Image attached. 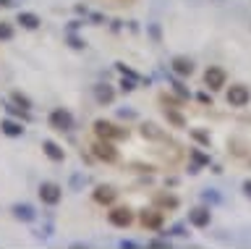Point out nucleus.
<instances>
[{
  "instance_id": "nucleus-1",
  "label": "nucleus",
  "mask_w": 251,
  "mask_h": 249,
  "mask_svg": "<svg viewBox=\"0 0 251 249\" xmlns=\"http://www.w3.org/2000/svg\"><path fill=\"white\" fill-rule=\"evenodd\" d=\"M94 134H97L100 139H126L128 137V129H118V126H113L110 121H94Z\"/></svg>"
},
{
  "instance_id": "nucleus-2",
  "label": "nucleus",
  "mask_w": 251,
  "mask_h": 249,
  "mask_svg": "<svg viewBox=\"0 0 251 249\" xmlns=\"http://www.w3.org/2000/svg\"><path fill=\"white\" fill-rule=\"evenodd\" d=\"M50 126L55 131H71L74 129V115H71L66 108H55L50 113Z\"/></svg>"
},
{
  "instance_id": "nucleus-26",
  "label": "nucleus",
  "mask_w": 251,
  "mask_h": 249,
  "mask_svg": "<svg viewBox=\"0 0 251 249\" xmlns=\"http://www.w3.org/2000/svg\"><path fill=\"white\" fill-rule=\"evenodd\" d=\"M194 137L199 139V142H204V144H209V137H207V134H201V131H194Z\"/></svg>"
},
{
  "instance_id": "nucleus-28",
  "label": "nucleus",
  "mask_w": 251,
  "mask_h": 249,
  "mask_svg": "<svg viewBox=\"0 0 251 249\" xmlns=\"http://www.w3.org/2000/svg\"><path fill=\"white\" fill-rule=\"evenodd\" d=\"M0 5H11V0H0Z\"/></svg>"
},
{
  "instance_id": "nucleus-19",
  "label": "nucleus",
  "mask_w": 251,
  "mask_h": 249,
  "mask_svg": "<svg viewBox=\"0 0 251 249\" xmlns=\"http://www.w3.org/2000/svg\"><path fill=\"white\" fill-rule=\"evenodd\" d=\"M13 103L21 108V111H29L31 108V103H29V97L26 95H21V92H13Z\"/></svg>"
},
{
  "instance_id": "nucleus-8",
  "label": "nucleus",
  "mask_w": 251,
  "mask_h": 249,
  "mask_svg": "<svg viewBox=\"0 0 251 249\" xmlns=\"http://www.w3.org/2000/svg\"><path fill=\"white\" fill-rule=\"evenodd\" d=\"M209 221H212V215H209L207 207H196V210H191V213H188V223L196 225V228H204V225H209Z\"/></svg>"
},
{
  "instance_id": "nucleus-11",
  "label": "nucleus",
  "mask_w": 251,
  "mask_h": 249,
  "mask_svg": "<svg viewBox=\"0 0 251 249\" xmlns=\"http://www.w3.org/2000/svg\"><path fill=\"white\" fill-rule=\"evenodd\" d=\"M113 97H115V92L110 84H97V87H94V100H97L100 105H110Z\"/></svg>"
},
{
  "instance_id": "nucleus-22",
  "label": "nucleus",
  "mask_w": 251,
  "mask_h": 249,
  "mask_svg": "<svg viewBox=\"0 0 251 249\" xmlns=\"http://www.w3.org/2000/svg\"><path fill=\"white\" fill-rule=\"evenodd\" d=\"M165 115H168V118H170L173 123H178V126H183V118H180V115H178V113H173V111H170V108H165Z\"/></svg>"
},
{
  "instance_id": "nucleus-12",
  "label": "nucleus",
  "mask_w": 251,
  "mask_h": 249,
  "mask_svg": "<svg viewBox=\"0 0 251 249\" xmlns=\"http://www.w3.org/2000/svg\"><path fill=\"white\" fill-rule=\"evenodd\" d=\"M113 199H115V189H113V186L102 184V186L94 189V202H100V205H110Z\"/></svg>"
},
{
  "instance_id": "nucleus-7",
  "label": "nucleus",
  "mask_w": 251,
  "mask_h": 249,
  "mask_svg": "<svg viewBox=\"0 0 251 249\" xmlns=\"http://www.w3.org/2000/svg\"><path fill=\"white\" fill-rule=\"evenodd\" d=\"M92 152H94V158H100V160H105V163H115L118 160V150L107 142V139H100V142L92 147Z\"/></svg>"
},
{
  "instance_id": "nucleus-13",
  "label": "nucleus",
  "mask_w": 251,
  "mask_h": 249,
  "mask_svg": "<svg viewBox=\"0 0 251 249\" xmlns=\"http://www.w3.org/2000/svg\"><path fill=\"white\" fill-rule=\"evenodd\" d=\"M42 150H45V155H47V158H50V160H55V163H60L63 158H66V152L60 150V144H55L52 139H45V142H42Z\"/></svg>"
},
{
  "instance_id": "nucleus-20",
  "label": "nucleus",
  "mask_w": 251,
  "mask_h": 249,
  "mask_svg": "<svg viewBox=\"0 0 251 249\" xmlns=\"http://www.w3.org/2000/svg\"><path fill=\"white\" fill-rule=\"evenodd\" d=\"M11 37H13V27L0 21V40H11Z\"/></svg>"
},
{
  "instance_id": "nucleus-23",
  "label": "nucleus",
  "mask_w": 251,
  "mask_h": 249,
  "mask_svg": "<svg viewBox=\"0 0 251 249\" xmlns=\"http://www.w3.org/2000/svg\"><path fill=\"white\" fill-rule=\"evenodd\" d=\"M121 89H123V92H133V89H136V87H133V79L123 76V79H121Z\"/></svg>"
},
{
  "instance_id": "nucleus-15",
  "label": "nucleus",
  "mask_w": 251,
  "mask_h": 249,
  "mask_svg": "<svg viewBox=\"0 0 251 249\" xmlns=\"http://www.w3.org/2000/svg\"><path fill=\"white\" fill-rule=\"evenodd\" d=\"M0 129H3L5 137H21L24 134V126H21V123H16V121H11V118L0 121Z\"/></svg>"
},
{
  "instance_id": "nucleus-4",
  "label": "nucleus",
  "mask_w": 251,
  "mask_h": 249,
  "mask_svg": "<svg viewBox=\"0 0 251 249\" xmlns=\"http://www.w3.org/2000/svg\"><path fill=\"white\" fill-rule=\"evenodd\" d=\"M225 82H227L225 68H220V66H209L207 71H204V84H207L209 89H223V87H225Z\"/></svg>"
},
{
  "instance_id": "nucleus-9",
  "label": "nucleus",
  "mask_w": 251,
  "mask_h": 249,
  "mask_svg": "<svg viewBox=\"0 0 251 249\" xmlns=\"http://www.w3.org/2000/svg\"><path fill=\"white\" fill-rule=\"evenodd\" d=\"M170 68H173V74H176V76H191V74H194V63H191L188 58H183V55L173 58Z\"/></svg>"
},
{
  "instance_id": "nucleus-3",
  "label": "nucleus",
  "mask_w": 251,
  "mask_h": 249,
  "mask_svg": "<svg viewBox=\"0 0 251 249\" xmlns=\"http://www.w3.org/2000/svg\"><path fill=\"white\" fill-rule=\"evenodd\" d=\"M63 197V189L58 184H52V181H42L39 184V199L45 202V205H58Z\"/></svg>"
},
{
  "instance_id": "nucleus-5",
  "label": "nucleus",
  "mask_w": 251,
  "mask_h": 249,
  "mask_svg": "<svg viewBox=\"0 0 251 249\" xmlns=\"http://www.w3.org/2000/svg\"><path fill=\"white\" fill-rule=\"evenodd\" d=\"M249 100H251V92H249V87H243V84H233V87L227 89V105L243 108V105H249Z\"/></svg>"
},
{
  "instance_id": "nucleus-18",
  "label": "nucleus",
  "mask_w": 251,
  "mask_h": 249,
  "mask_svg": "<svg viewBox=\"0 0 251 249\" xmlns=\"http://www.w3.org/2000/svg\"><path fill=\"white\" fill-rule=\"evenodd\" d=\"M141 137L144 139H162L165 134L154 126V123H141Z\"/></svg>"
},
{
  "instance_id": "nucleus-25",
  "label": "nucleus",
  "mask_w": 251,
  "mask_h": 249,
  "mask_svg": "<svg viewBox=\"0 0 251 249\" xmlns=\"http://www.w3.org/2000/svg\"><path fill=\"white\" fill-rule=\"evenodd\" d=\"M191 155H194V160H196V163H209V158H207V155H201V152H196V150H194Z\"/></svg>"
},
{
  "instance_id": "nucleus-21",
  "label": "nucleus",
  "mask_w": 251,
  "mask_h": 249,
  "mask_svg": "<svg viewBox=\"0 0 251 249\" xmlns=\"http://www.w3.org/2000/svg\"><path fill=\"white\" fill-rule=\"evenodd\" d=\"M115 66H118V71H121L123 76H128V79H133V82L139 79V74L133 71V68H126V63H115Z\"/></svg>"
},
{
  "instance_id": "nucleus-6",
  "label": "nucleus",
  "mask_w": 251,
  "mask_h": 249,
  "mask_svg": "<svg viewBox=\"0 0 251 249\" xmlns=\"http://www.w3.org/2000/svg\"><path fill=\"white\" fill-rule=\"evenodd\" d=\"M107 221H110V225H115V228H128L133 223V213L128 207H115L107 213Z\"/></svg>"
},
{
  "instance_id": "nucleus-14",
  "label": "nucleus",
  "mask_w": 251,
  "mask_h": 249,
  "mask_svg": "<svg viewBox=\"0 0 251 249\" xmlns=\"http://www.w3.org/2000/svg\"><path fill=\"white\" fill-rule=\"evenodd\" d=\"M16 21H19V24H21L24 29H37L39 24H42L37 13H26V11H21L19 16H16Z\"/></svg>"
},
{
  "instance_id": "nucleus-10",
  "label": "nucleus",
  "mask_w": 251,
  "mask_h": 249,
  "mask_svg": "<svg viewBox=\"0 0 251 249\" xmlns=\"http://www.w3.org/2000/svg\"><path fill=\"white\" fill-rule=\"evenodd\" d=\"M139 218L144 228H160L162 225V213H157V210H141Z\"/></svg>"
},
{
  "instance_id": "nucleus-17",
  "label": "nucleus",
  "mask_w": 251,
  "mask_h": 249,
  "mask_svg": "<svg viewBox=\"0 0 251 249\" xmlns=\"http://www.w3.org/2000/svg\"><path fill=\"white\" fill-rule=\"evenodd\" d=\"M154 205L168 207V210H176V207H178V199L173 197V194H157V197H154Z\"/></svg>"
},
{
  "instance_id": "nucleus-24",
  "label": "nucleus",
  "mask_w": 251,
  "mask_h": 249,
  "mask_svg": "<svg viewBox=\"0 0 251 249\" xmlns=\"http://www.w3.org/2000/svg\"><path fill=\"white\" fill-rule=\"evenodd\" d=\"M71 48H76V50H81V48H86V42H81V40H78V37H71Z\"/></svg>"
},
{
  "instance_id": "nucleus-27",
  "label": "nucleus",
  "mask_w": 251,
  "mask_h": 249,
  "mask_svg": "<svg viewBox=\"0 0 251 249\" xmlns=\"http://www.w3.org/2000/svg\"><path fill=\"white\" fill-rule=\"evenodd\" d=\"M243 194H246V197H251V178H249V181H243Z\"/></svg>"
},
{
  "instance_id": "nucleus-16",
  "label": "nucleus",
  "mask_w": 251,
  "mask_h": 249,
  "mask_svg": "<svg viewBox=\"0 0 251 249\" xmlns=\"http://www.w3.org/2000/svg\"><path fill=\"white\" fill-rule=\"evenodd\" d=\"M13 215L19 218V221H34V207L31 205H13Z\"/></svg>"
}]
</instances>
